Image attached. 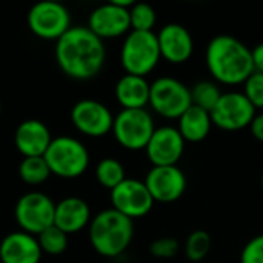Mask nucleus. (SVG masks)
Masks as SVG:
<instances>
[{
	"label": "nucleus",
	"mask_w": 263,
	"mask_h": 263,
	"mask_svg": "<svg viewBox=\"0 0 263 263\" xmlns=\"http://www.w3.org/2000/svg\"><path fill=\"white\" fill-rule=\"evenodd\" d=\"M131 31H154L157 23V12L148 3H134L129 8Z\"/></svg>",
	"instance_id": "bb28decb"
},
{
	"label": "nucleus",
	"mask_w": 263,
	"mask_h": 263,
	"mask_svg": "<svg viewBox=\"0 0 263 263\" xmlns=\"http://www.w3.org/2000/svg\"><path fill=\"white\" fill-rule=\"evenodd\" d=\"M191 102L194 106H199L208 112H211L217 102L222 97V91L219 88V85L214 80H200L197 83H194L191 88Z\"/></svg>",
	"instance_id": "4be33fe9"
},
{
	"label": "nucleus",
	"mask_w": 263,
	"mask_h": 263,
	"mask_svg": "<svg viewBox=\"0 0 263 263\" xmlns=\"http://www.w3.org/2000/svg\"><path fill=\"white\" fill-rule=\"evenodd\" d=\"M71 122L79 133L88 137H103L112 131L114 116L102 102L83 99L72 106Z\"/></svg>",
	"instance_id": "ddd939ff"
},
{
	"label": "nucleus",
	"mask_w": 263,
	"mask_h": 263,
	"mask_svg": "<svg viewBox=\"0 0 263 263\" xmlns=\"http://www.w3.org/2000/svg\"><path fill=\"white\" fill-rule=\"evenodd\" d=\"M262 190H263V176H262Z\"/></svg>",
	"instance_id": "72a5a7b5"
},
{
	"label": "nucleus",
	"mask_w": 263,
	"mask_h": 263,
	"mask_svg": "<svg viewBox=\"0 0 263 263\" xmlns=\"http://www.w3.org/2000/svg\"><path fill=\"white\" fill-rule=\"evenodd\" d=\"M186 142L176 126L156 128L145 153L153 166H173L177 165L183 156Z\"/></svg>",
	"instance_id": "2eb2a0df"
},
{
	"label": "nucleus",
	"mask_w": 263,
	"mask_h": 263,
	"mask_svg": "<svg viewBox=\"0 0 263 263\" xmlns=\"http://www.w3.org/2000/svg\"><path fill=\"white\" fill-rule=\"evenodd\" d=\"M18 176L28 185H40L48 180L51 171L43 157H25L18 165Z\"/></svg>",
	"instance_id": "b1692460"
},
{
	"label": "nucleus",
	"mask_w": 263,
	"mask_h": 263,
	"mask_svg": "<svg viewBox=\"0 0 263 263\" xmlns=\"http://www.w3.org/2000/svg\"><path fill=\"white\" fill-rule=\"evenodd\" d=\"M133 0H111L97 6L88 18V28L102 40L117 39L131 31L129 8Z\"/></svg>",
	"instance_id": "1a4fd4ad"
},
{
	"label": "nucleus",
	"mask_w": 263,
	"mask_h": 263,
	"mask_svg": "<svg viewBox=\"0 0 263 263\" xmlns=\"http://www.w3.org/2000/svg\"><path fill=\"white\" fill-rule=\"evenodd\" d=\"M55 203L49 196L32 191L23 194L14 210L15 222L23 233L39 236L42 231L54 225Z\"/></svg>",
	"instance_id": "6e6552de"
},
{
	"label": "nucleus",
	"mask_w": 263,
	"mask_h": 263,
	"mask_svg": "<svg viewBox=\"0 0 263 263\" xmlns=\"http://www.w3.org/2000/svg\"><path fill=\"white\" fill-rule=\"evenodd\" d=\"M191 105V89L179 79L165 76L151 83L149 106L160 117L177 120Z\"/></svg>",
	"instance_id": "0eeeda50"
},
{
	"label": "nucleus",
	"mask_w": 263,
	"mask_h": 263,
	"mask_svg": "<svg viewBox=\"0 0 263 263\" xmlns=\"http://www.w3.org/2000/svg\"><path fill=\"white\" fill-rule=\"evenodd\" d=\"M35 237H37L42 253H46L51 256H59V254L65 253V250L68 247V234L63 233L55 225L46 228Z\"/></svg>",
	"instance_id": "a878e982"
},
{
	"label": "nucleus",
	"mask_w": 263,
	"mask_h": 263,
	"mask_svg": "<svg viewBox=\"0 0 263 263\" xmlns=\"http://www.w3.org/2000/svg\"><path fill=\"white\" fill-rule=\"evenodd\" d=\"M111 203L112 210L134 220L148 216L156 202L143 180L126 177L111 191Z\"/></svg>",
	"instance_id": "f8f14e48"
},
{
	"label": "nucleus",
	"mask_w": 263,
	"mask_h": 263,
	"mask_svg": "<svg viewBox=\"0 0 263 263\" xmlns=\"http://www.w3.org/2000/svg\"><path fill=\"white\" fill-rule=\"evenodd\" d=\"M96 179L103 188L112 191L126 179L125 168L117 159L105 157L96 166Z\"/></svg>",
	"instance_id": "5701e85b"
},
{
	"label": "nucleus",
	"mask_w": 263,
	"mask_h": 263,
	"mask_svg": "<svg viewBox=\"0 0 263 263\" xmlns=\"http://www.w3.org/2000/svg\"><path fill=\"white\" fill-rule=\"evenodd\" d=\"M0 112H2V103H0Z\"/></svg>",
	"instance_id": "473e14b6"
},
{
	"label": "nucleus",
	"mask_w": 263,
	"mask_h": 263,
	"mask_svg": "<svg viewBox=\"0 0 263 263\" xmlns=\"http://www.w3.org/2000/svg\"><path fill=\"white\" fill-rule=\"evenodd\" d=\"M205 63L217 85H243L254 72L253 49L230 34H219L210 40L205 51Z\"/></svg>",
	"instance_id": "f03ea898"
},
{
	"label": "nucleus",
	"mask_w": 263,
	"mask_h": 263,
	"mask_svg": "<svg viewBox=\"0 0 263 263\" xmlns=\"http://www.w3.org/2000/svg\"><path fill=\"white\" fill-rule=\"evenodd\" d=\"M257 109L242 91H227L211 111L213 125L223 131H240L250 128Z\"/></svg>",
	"instance_id": "9b49d317"
},
{
	"label": "nucleus",
	"mask_w": 263,
	"mask_h": 263,
	"mask_svg": "<svg viewBox=\"0 0 263 263\" xmlns=\"http://www.w3.org/2000/svg\"><path fill=\"white\" fill-rule=\"evenodd\" d=\"M211 112L191 105L179 119H177V129L183 140L188 143H200L203 142L213 128Z\"/></svg>",
	"instance_id": "412c9836"
},
{
	"label": "nucleus",
	"mask_w": 263,
	"mask_h": 263,
	"mask_svg": "<svg viewBox=\"0 0 263 263\" xmlns=\"http://www.w3.org/2000/svg\"><path fill=\"white\" fill-rule=\"evenodd\" d=\"M240 263H263V234L247 242L240 253Z\"/></svg>",
	"instance_id": "c756f323"
},
{
	"label": "nucleus",
	"mask_w": 263,
	"mask_h": 263,
	"mask_svg": "<svg viewBox=\"0 0 263 263\" xmlns=\"http://www.w3.org/2000/svg\"><path fill=\"white\" fill-rule=\"evenodd\" d=\"M245 97L256 109H263V74L254 71L243 83Z\"/></svg>",
	"instance_id": "cd10ccee"
},
{
	"label": "nucleus",
	"mask_w": 263,
	"mask_h": 263,
	"mask_svg": "<svg viewBox=\"0 0 263 263\" xmlns=\"http://www.w3.org/2000/svg\"><path fill=\"white\" fill-rule=\"evenodd\" d=\"M91 223L89 205L80 197H65L55 205L54 225L66 234L82 231Z\"/></svg>",
	"instance_id": "6ab92c4d"
},
{
	"label": "nucleus",
	"mask_w": 263,
	"mask_h": 263,
	"mask_svg": "<svg viewBox=\"0 0 263 263\" xmlns=\"http://www.w3.org/2000/svg\"><path fill=\"white\" fill-rule=\"evenodd\" d=\"M180 251V243L174 237H159L149 245V253L157 259H173Z\"/></svg>",
	"instance_id": "c85d7f7f"
},
{
	"label": "nucleus",
	"mask_w": 263,
	"mask_h": 263,
	"mask_svg": "<svg viewBox=\"0 0 263 263\" xmlns=\"http://www.w3.org/2000/svg\"><path fill=\"white\" fill-rule=\"evenodd\" d=\"M151 83L146 77L125 74L119 79L114 88L116 100L122 109H146L149 105Z\"/></svg>",
	"instance_id": "aec40b11"
},
{
	"label": "nucleus",
	"mask_w": 263,
	"mask_h": 263,
	"mask_svg": "<svg viewBox=\"0 0 263 263\" xmlns=\"http://www.w3.org/2000/svg\"><path fill=\"white\" fill-rule=\"evenodd\" d=\"M250 129H251L253 137L263 143V112H257L256 114L254 120L250 125Z\"/></svg>",
	"instance_id": "7c9ffc66"
},
{
	"label": "nucleus",
	"mask_w": 263,
	"mask_h": 263,
	"mask_svg": "<svg viewBox=\"0 0 263 263\" xmlns=\"http://www.w3.org/2000/svg\"><path fill=\"white\" fill-rule=\"evenodd\" d=\"M253 62H254V71L263 74V42L253 48Z\"/></svg>",
	"instance_id": "2f4dec72"
},
{
	"label": "nucleus",
	"mask_w": 263,
	"mask_h": 263,
	"mask_svg": "<svg viewBox=\"0 0 263 263\" xmlns=\"http://www.w3.org/2000/svg\"><path fill=\"white\" fill-rule=\"evenodd\" d=\"M51 142L49 128L35 119L22 122L14 134L15 148L23 157H43Z\"/></svg>",
	"instance_id": "f3484780"
},
{
	"label": "nucleus",
	"mask_w": 263,
	"mask_h": 263,
	"mask_svg": "<svg viewBox=\"0 0 263 263\" xmlns=\"http://www.w3.org/2000/svg\"><path fill=\"white\" fill-rule=\"evenodd\" d=\"M145 185L154 199L159 203H174L186 191V176L177 166H153L146 177Z\"/></svg>",
	"instance_id": "4468645a"
},
{
	"label": "nucleus",
	"mask_w": 263,
	"mask_h": 263,
	"mask_svg": "<svg viewBox=\"0 0 263 263\" xmlns=\"http://www.w3.org/2000/svg\"><path fill=\"white\" fill-rule=\"evenodd\" d=\"M162 60L154 31H129L122 43L120 63L126 74L146 77Z\"/></svg>",
	"instance_id": "20e7f679"
},
{
	"label": "nucleus",
	"mask_w": 263,
	"mask_h": 263,
	"mask_svg": "<svg viewBox=\"0 0 263 263\" xmlns=\"http://www.w3.org/2000/svg\"><path fill=\"white\" fill-rule=\"evenodd\" d=\"M106 49L88 26H71L55 42V62L65 76L74 80H91L100 74Z\"/></svg>",
	"instance_id": "f257e3e1"
},
{
	"label": "nucleus",
	"mask_w": 263,
	"mask_h": 263,
	"mask_svg": "<svg viewBox=\"0 0 263 263\" xmlns=\"http://www.w3.org/2000/svg\"><path fill=\"white\" fill-rule=\"evenodd\" d=\"M28 26L43 40H59L71 28V14L59 2H39L28 12Z\"/></svg>",
	"instance_id": "9d476101"
},
{
	"label": "nucleus",
	"mask_w": 263,
	"mask_h": 263,
	"mask_svg": "<svg viewBox=\"0 0 263 263\" xmlns=\"http://www.w3.org/2000/svg\"><path fill=\"white\" fill-rule=\"evenodd\" d=\"M51 174L62 179H77L89 166V153L86 146L71 136L52 139L43 156Z\"/></svg>",
	"instance_id": "39448f33"
},
{
	"label": "nucleus",
	"mask_w": 263,
	"mask_h": 263,
	"mask_svg": "<svg viewBox=\"0 0 263 263\" xmlns=\"http://www.w3.org/2000/svg\"><path fill=\"white\" fill-rule=\"evenodd\" d=\"M42 250L37 237L23 231L8 234L0 243L2 263H39Z\"/></svg>",
	"instance_id": "a211bd4d"
},
{
	"label": "nucleus",
	"mask_w": 263,
	"mask_h": 263,
	"mask_svg": "<svg viewBox=\"0 0 263 263\" xmlns=\"http://www.w3.org/2000/svg\"><path fill=\"white\" fill-rule=\"evenodd\" d=\"M156 131L154 117L148 109H122L114 117L112 136L128 151H145Z\"/></svg>",
	"instance_id": "423d86ee"
},
{
	"label": "nucleus",
	"mask_w": 263,
	"mask_h": 263,
	"mask_svg": "<svg viewBox=\"0 0 263 263\" xmlns=\"http://www.w3.org/2000/svg\"><path fill=\"white\" fill-rule=\"evenodd\" d=\"M160 55L171 65H183L194 54V39L180 23H166L157 32Z\"/></svg>",
	"instance_id": "dca6fc26"
},
{
	"label": "nucleus",
	"mask_w": 263,
	"mask_h": 263,
	"mask_svg": "<svg viewBox=\"0 0 263 263\" xmlns=\"http://www.w3.org/2000/svg\"><path fill=\"white\" fill-rule=\"evenodd\" d=\"M134 237L131 219L116 210H103L89 223V242L96 253L103 257H119L123 254Z\"/></svg>",
	"instance_id": "7ed1b4c3"
},
{
	"label": "nucleus",
	"mask_w": 263,
	"mask_h": 263,
	"mask_svg": "<svg viewBox=\"0 0 263 263\" xmlns=\"http://www.w3.org/2000/svg\"><path fill=\"white\" fill-rule=\"evenodd\" d=\"M211 243H213L211 236L206 231H203V230L193 231L183 245L186 259L191 262H202L208 256V253L211 250Z\"/></svg>",
	"instance_id": "393cba45"
}]
</instances>
